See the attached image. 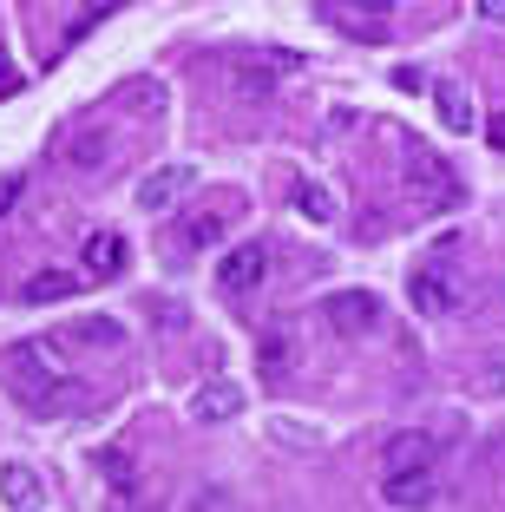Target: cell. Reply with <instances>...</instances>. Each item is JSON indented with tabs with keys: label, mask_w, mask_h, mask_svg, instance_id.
Here are the masks:
<instances>
[{
	"label": "cell",
	"mask_w": 505,
	"mask_h": 512,
	"mask_svg": "<svg viewBox=\"0 0 505 512\" xmlns=\"http://www.w3.org/2000/svg\"><path fill=\"white\" fill-rule=\"evenodd\" d=\"M420 467H433L427 434H394L387 440V473H420Z\"/></svg>",
	"instance_id": "obj_12"
},
{
	"label": "cell",
	"mask_w": 505,
	"mask_h": 512,
	"mask_svg": "<svg viewBox=\"0 0 505 512\" xmlns=\"http://www.w3.org/2000/svg\"><path fill=\"white\" fill-rule=\"evenodd\" d=\"M105 158H112V138H105V132H79V138H73V165H79V171L105 165Z\"/></svg>",
	"instance_id": "obj_14"
},
{
	"label": "cell",
	"mask_w": 505,
	"mask_h": 512,
	"mask_svg": "<svg viewBox=\"0 0 505 512\" xmlns=\"http://www.w3.org/2000/svg\"><path fill=\"white\" fill-rule=\"evenodd\" d=\"M473 14H486V20H505V0H479Z\"/></svg>",
	"instance_id": "obj_23"
},
{
	"label": "cell",
	"mask_w": 505,
	"mask_h": 512,
	"mask_svg": "<svg viewBox=\"0 0 505 512\" xmlns=\"http://www.w3.org/2000/svg\"><path fill=\"white\" fill-rule=\"evenodd\" d=\"M328 309V322H335V329H374V322H381V296H374V289H335V296L322 302Z\"/></svg>",
	"instance_id": "obj_4"
},
{
	"label": "cell",
	"mask_w": 505,
	"mask_h": 512,
	"mask_svg": "<svg viewBox=\"0 0 505 512\" xmlns=\"http://www.w3.org/2000/svg\"><path fill=\"white\" fill-rule=\"evenodd\" d=\"M223 237V217H197V224H191V243H197V250H204V243H217Z\"/></svg>",
	"instance_id": "obj_18"
},
{
	"label": "cell",
	"mask_w": 505,
	"mask_h": 512,
	"mask_svg": "<svg viewBox=\"0 0 505 512\" xmlns=\"http://www.w3.org/2000/svg\"><path fill=\"white\" fill-rule=\"evenodd\" d=\"M296 211L309 217V224H342V204H335L328 184H315V178H296Z\"/></svg>",
	"instance_id": "obj_11"
},
{
	"label": "cell",
	"mask_w": 505,
	"mask_h": 512,
	"mask_svg": "<svg viewBox=\"0 0 505 512\" xmlns=\"http://www.w3.org/2000/svg\"><path fill=\"white\" fill-rule=\"evenodd\" d=\"M433 106H440V119L453 125V132H473V92H466L460 79H440V86H433Z\"/></svg>",
	"instance_id": "obj_10"
},
{
	"label": "cell",
	"mask_w": 505,
	"mask_h": 512,
	"mask_svg": "<svg viewBox=\"0 0 505 512\" xmlns=\"http://www.w3.org/2000/svg\"><path fill=\"white\" fill-rule=\"evenodd\" d=\"M191 178H197L191 165H164V171H151V178L138 184V211H171V204L191 191Z\"/></svg>",
	"instance_id": "obj_5"
},
{
	"label": "cell",
	"mask_w": 505,
	"mask_h": 512,
	"mask_svg": "<svg viewBox=\"0 0 505 512\" xmlns=\"http://www.w3.org/2000/svg\"><path fill=\"white\" fill-rule=\"evenodd\" d=\"M79 335H92L99 348H119V322H112V316H92V322H86Z\"/></svg>",
	"instance_id": "obj_17"
},
{
	"label": "cell",
	"mask_w": 505,
	"mask_h": 512,
	"mask_svg": "<svg viewBox=\"0 0 505 512\" xmlns=\"http://www.w3.org/2000/svg\"><path fill=\"white\" fill-rule=\"evenodd\" d=\"M243 414V381H204V388L191 394V421L197 427H223Z\"/></svg>",
	"instance_id": "obj_3"
},
{
	"label": "cell",
	"mask_w": 505,
	"mask_h": 512,
	"mask_svg": "<svg viewBox=\"0 0 505 512\" xmlns=\"http://www.w3.org/2000/svg\"><path fill=\"white\" fill-rule=\"evenodd\" d=\"M263 276H269V250L263 243H237V250L223 256V283L230 289H256Z\"/></svg>",
	"instance_id": "obj_7"
},
{
	"label": "cell",
	"mask_w": 505,
	"mask_h": 512,
	"mask_svg": "<svg viewBox=\"0 0 505 512\" xmlns=\"http://www.w3.org/2000/svg\"><path fill=\"white\" fill-rule=\"evenodd\" d=\"M14 197H20V178H0V211H7Z\"/></svg>",
	"instance_id": "obj_22"
},
{
	"label": "cell",
	"mask_w": 505,
	"mask_h": 512,
	"mask_svg": "<svg viewBox=\"0 0 505 512\" xmlns=\"http://www.w3.org/2000/svg\"><path fill=\"white\" fill-rule=\"evenodd\" d=\"M14 86V73H7V46H0V92Z\"/></svg>",
	"instance_id": "obj_24"
},
{
	"label": "cell",
	"mask_w": 505,
	"mask_h": 512,
	"mask_svg": "<svg viewBox=\"0 0 505 512\" xmlns=\"http://www.w3.org/2000/svg\"><path fill=\"white\" fill-rule=\"evenodd\" d=\"M479 388H486V394H505V348H492L486 362H479Z\"/></svg>",
	"instance_id": "obj_16"
},
{
	"label": "cell",
	"mask_w": 505,
	"mask_h": 512,
	"mask_svg": "<svg viewBox=\"0 0 505 512\" xmlns=\"http://www.w3.org/2000/svg\"><path fill=\"white\" fill-rule=\"evenodd\" d=\"M73 289H79V276H73V270H40L27 289H20V296H27V302H66Z\"/></svg>",
	"instance_id": "obj_13"
},
{
	"label": "cell",
	"mask_w": 505,
	"mask_h": 512,
	"mask_svg": "<svg viewBox=\"0 0 505 512\" xmlns=\"http://www.w3.org/2000/svg\"><path fill=\"white\" fill-rule=\"evenodd\" d=\"M119 263H125V243L112 237V230H92V237H86V283L119 276Z\"/></svg>",
	"instance_id": "obj_9"
},
{
	"label": "cell",
	"mask_w": 505,
	"mask_h": 512,
	"mask_svg": "<svg viewBox=\"0 0 505 512\" xmlns=\"http://www.w3.org/2000/svg\"><path fill=\"white\" fill-rule=\"evenodd\" d=\"M0 499H7L14 512H40L46 486H40V473H33L27 460H7V467H0Z\"/></svg>",
	"instance_id": "obj_6"
},
{
	"label": "cell",
	"mask_w": 505,
	"mask_h": 512,
	"mask_svg": "<svg viewBox=\"0 0 505 512\" xmlns=\"http://www.w3.org/2000/svg\"><path fill=\"white\" fill-rule=\"evenodd\" d=\"M486 145H492V151H505V106L486 119Z\"/></svg>",
	"instance_id": "obj_21"
},
{
	"label": "cell",
	"mask_w": 505,
	"mask_h": 512,
	"mask_svg": "<svg viewBox=\"0 0 505 512\" xmlns=\"http://www.w3.org/2000/svg\"><path fill=\"white\" fill-rule=\"evenodd\" d=\"M191 512H237V506H230V493H223V486H210V493L204 499H197V506Z\"/></svg>",
	"instance_id": "obj_20"
},
{
	"label": "cell",
	"mask_w": 505,
	"mask_h": 512,
	"mask_svg": "<svg viewBox=\"0 0 505 512\" xmlns=\"http://www.w3.org/2000/svg\"><path fill=\"white\" fill-rule=\"evenodd\" d=\"M407 296H414V309H420V316H453V302H460V289L446 283L440 270H420L414 283H407Z\"/></svg>",
	"instance_id": "obj_8"
},
{
	"label": "cell",
	"mask_w": 505,
	"mask_h": 512,
	"mask_svg": "<svg viewBox=\"0 0 505 512\" xmlns=\"http://www.w3.org/2000/svg\"><path fill=\"white\" fill-rule=\"evenodd\" d=\"M269 434L283 440V447H302V453L315 447V427H309V421H269Z\"/></svg>",
	"instance_id": "obj_15"
},
{
	"label": "cell",
	"mask_w": 505,
	"mask_h": 512,
	"mask_svg": "<svg viewBox=\"0 0 505 512\" xmlns=\"http://www.w3.org/2000/svg\"><path fill=\"white\" fill-rule=\"evenodd\" d=\"M0 375L14 381V394L27 407H53L60 381H73V375H66V362L53 355V342H14L7 355H0Z\"/></svg>",
	"instance_id": "obj_1"
},
{
	"label": "cell",
	"mask_w": 505,
	"mask_h": 512,
	"mask_svg": "<svg viewBox=\"0 0 505 512\" xmlns=\"http://www.w3.org/2000/svg\"><path fill=\"white\" fill-rule=\"evenodd\" d=\"M381 499L394 512H427L433 499H440V473H433V467H420V473H387V480H381Z\"/></svg>",
	"instance_id": "obj_2"
},
{
	"label": "cell",
	"mask_w": 505,
	"mask_h": 512,
	"mask_svg": "<svg viewBox=\"0 0 505 512\" xmlns=\"http://www.w3.org/2000/svg\"><path fill=\"white\" fill-rule=\"evenodd\" d=\"M289 362V342H283V335H269V342H263V368H269V375H276V368H283Z\"/></svg>",
	"instance_id": "obj_19"
}]
</instances>
